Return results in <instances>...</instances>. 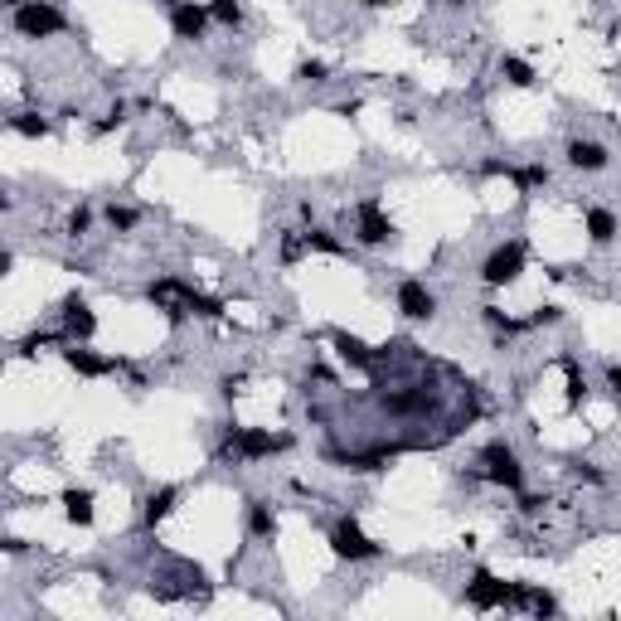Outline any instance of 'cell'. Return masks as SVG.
Masks as SVG:
<instances>
[{
	"label": "cell",
	"mask_w": 621,
	"mask_h": 621,
	"mask_svg": "<svg viewBox=\"0 0 621 621\" xmlns=\"http://www.w3.org/2000/svg\"><path fill=\"white\" fill-rule=\"evenodd\" d=\"M530 612L534 617H558V602L548 593H530Z\"/></svg>",
	"instance_id": "cell-31"
},
{
	"label": "cell",
	"mask_w": 621,
	"mask_h": 621,
	"mask_svg": "<svg viewBox=\"0 0 621 621\" xmlns=\"http://www.w3.org/2000/svg\"><path fill=\"white\" fill-rule=\"evenodd\" d=\"M209 5H194V0H170V29L175 39H204L209 29Z\"/></svg>",
	"instance_id": "cell-9"
},
{
	"label": "cell",
	"mask_w": 621,
	"mask_h": 621,
	"mask_svg": "<svg viewBox=\"0 0 621 621\" xmlns=\"http://www.w3.org/2000/svg\"><path fill=\"white\" fill-rule=\"evenodd\" d=\"M583 224H587V238H593L597 248L617 238V214H612V209H587V219H583Z\"/></svg>",
	"instance_id": "cell-17"
},
{
	"label": "cell",
	"mask_w": 621,
	"mask_h": 621,
	"mask_svg": "<svg viewBox=\"0 0 621 621\" xmlns=\"http://www.w3.org/2000/svg\"><path fill=\"white\" fill-rule=\"evenodd\" d=\"M544 505H548V500H544V495H524V500H520V510H524V515H539V510H544Z\"/></svg>",
	"instance_id": "cell-34"
},
{
	"label": "cell",
	"mask_w": 621,
	"mask_h": 621,
	"mask_svg": "<svg viewBox=\"0 0 621 621\" xmlns=\"http://www.w3.org/2000/svg\"><path fill=\"white\" fill-rule=\"evenodd\" d=\"M524 263H530V248H524V238H510V243L491 248V257L481 263V282H485V287H510V282H520Z\"/></svg>",
	"instance_id": "cell-4"
},
{
	"label": "cell",
	"mask_w": 621,
	"mask_h": 621,
	"mask_svg": "<svg viewBox=\"0 0 621 621\" xmlns=\"http://www.w3.org/2000/svg\"><path fill=\"white\" fill-rule=\"evenodd\" d=\"M248 534H253V539H272L277 534V515H272L267 500H248Z\"/></svg>",
	"instance_id": "cell-15"
},
{
	"label": "cell",
	"mask_w": 621,
	"mask_h": 621,
	"mask_svg": "<svg viewBox=\"0 0 621 621\" xmlns=\"http://www.w3.org/2000/svg\"><path fill=\"white\" fill-rule=\"evenodd\" d=\"M107 224H112L117 233H131V229L141 224V214H137V209H127V204H107Z\"/></svg>",
	"instance_id": "cell-26"
},
{
	"label": "cell",
	"mask_w": 621,
	"mask_h": 621,
	"mask_svg": "<svg viewBox=\"0 0 621 621\" xmlns=\"http://www.w3.org/2000/svg\"><path fill=\"white\" fill-rule=\"evenodd\" d=\"M122 122H127V102H117V107H112V112H107V117H102V122H98V137H107V131H117V127H122Z\"/></svg>",
	"instance_id": "cell-30"
},
{
	"label": "cell",
	"mask_w": 621,
	"mask_h": 621,
	"mask_svg": "<svg viewBox=\"0 0 621 621\" xmlns=\"http://www.w3.org/2000/svg\"><path fill=\"white\" fill-rule=\"evenodd\" d=\"M64 515L68 524H92V491H64Z\"/></svg>",
	"instance_id": "cell-18"
},
{
	"label": "cell",
	"mask_w": 621,
	"mask_h": 621,
	"mask_svg": "<svg viewBox=\"0 0 621 621\" xmlns=\"http://www.w3.org/2000/svg\"><path fill=\"white\" fill-rule=\"evenodd\" d=\"M355 238L365 248H379V243H389V238H393V219L384 214V204H379V200H359L355 204Z\"/></svg>",
	"instance_id": "cell-8"
},
{
	"label": "cell",
	"mask_w": 621,
	"mask_h": 621,
	"mask_svg": "<svg viewBox=\"0 0 621 621\" xmlns=\"http://www.w3.org/2000/svg\"><path fill=\"white\" fill-rule=\"evenodd\" d=\"M146 296H151L155 310H165V320H175V326H180L185 316H204V320L224 316V302H219V296L194 292L190 282H180V277H161V282H151Z\"/></svg>",
	"instance_id": "cell-1"
},
{
	"label": "cell",
	"mask_w": 621,
	"mask_h": 621,
	"mask_svg": "<svg viewBox=\"0 0 621 621\" xmlns=\"http://www.w3.org/2000/svg\"><path fill=\"white\" fill-rule=\"evenodd\" d=\"M209 15L219 20V25H229V29L243 25V5H238V0H209Z\"/></svg>",
	"instance_id": "cell-23"
},
{
	"label": "cell",
	"mask_w": 621,
	"mask_h": 621,
	"mask_svg": "<svg viewBox=\"0 0 621 621\" xmlns=\"http://www.w3.org/2000/svg\"><path fill=\"white\" fill-rule=\"evenodd\" d=\"M10 127H15L20 137H49V122L39 117V112H20V117H10Z\"/></svg>",
	"instance_id": "cell-25"
},
{
	"label": "cell",
	"mask_w": 621,
	"mask_h": 621,
	"mask_svg": "<svg viewBox=\"0 0 621 621\" xmlns=\"http://www.w3.org/2000/svg\"><path fill=\"white\" fill-rule=\"evenodd\" d=\"M296 78H302V83H326L330 68L320 64V59H306V64H296Z\"/></svg>",
	"instance_id": "cell-27"
},
{
	"label": "cell",
	"mask_w": 621,
	"mask_h": 621,
	"mask_svg": "<svg viewBox=\"0 0 621 621\" xmlns=\"http://www.w3.org/2000/svg\"><path fill=\"white\" fill-rule=\"evenodd\" d=\"M607 384H612V393H621V365H607Z\"/></svg>",
	"instance_id": "cell-35"
},
{
	"label": "cell",
	"mask_w": 621,
	"mask_h": 621,
	"mask_svg": "<svg viewBox=\"0 0 621 621\" xmlns=\"http://www.w3.org/2000/svg\"><path fill=\"white\" fill-rule=\"evenodd\" d=\"M500 78H505V83H515V88H534V68L524 64V59H515V54H505V59H500Z\"/></svg>",
	"instance_id": "cell-19"
},
{
	"label": "cell",
	"mask_w": 621,
	"mask_h": 621,
	"mask_svg": "<svg viewBox=\"0 0 621 621\" xmlns=\"http://www.w3.org/2000/svg\"><path fill=\"white\" fill-rule=\"evenodd\" d=\"M88 229H92V209H88V204H78V209L68 214V233L78 238V233H88Z\"/></svg>",
	"instance_id": "cell-29"
},
{
	"label": "cell",
	"mask_w": 621,
	"mask_h": 621,
	"mask_svg": "<svg viewBox=\"0 0 621 621\" xmlns=\"http://www.w3.org/2000/svg\"><path fill=\"white\" fill-rule=\"evenodd\" d=\"M481 316H485V326H491L495 335H520V330H530V320H515V316H505V310H495V306H481Z\"/></svg>",
	"instance_id": "cell-20"
},
{
	"label": "cell",
	"mask_w": 621,
	"mask_h": 621,
	"mask_svg": "<svg viewBox=\"0 0 621 621\" xmlns=\"http://www.w3.org/2000/svg\"><path fill=\"white\" fill-rule=\"evenodd\" d=\"M306 253V233H287L282 238V263H296Z\"/></svg>",
	"instance_id": "cell-28"
},
{
	"label": "cell",
	"mask_w": 621,
	"mask_h": 621,
	"mask_svg": "<svg viewBox=\"0 0 621 621\" xmlns=\"http://www.w3.org/2000/svg\"><path fill=\"white\" fill-rule=\"evenodd\" d=\"M447 5H466V0H447Z\"/></svg>",
	"instance_id": "cell-37"
},
{
	"label": "cell",
	"mask_w": 621,
	"mask_h": 621,
	"mask_svg": "<svg viewBox=\"0 0 621 621\" xmlns=\"http://www.w3.org/2000/svg\"><path fill=\"white\" fill-rule=\"evenodd\" d=\"M64 365L74 369V374H83V379H107V374H117V369H127V359H112V355H92V350L74 345V350H64Z\"/></svg>",
	"instance_id": "cell-10"
},
{
	"label": "cell",
	"mask_w": 621,
	"mask_h": 621,
	"mask_svg": "<svg viewBox=\"0 0 621 621\" xmlns=\"http://www.w3.org/2000/svg\"><path fill=\"white\" fill-rule=\"evenodd\" d=\"M365 5H398V0H365Z\"/></svg>",
	"instance_id": "cell-36"
},
{
	"label": "cell",
	"mask_w": 621,
	"mask_h": 621,
	"mask_svg": "<svg viewBox=\"0 0 621 621\" xmlns=\"http://www.w3.org/2000/svg\"><path fill=\"white\" fill-rule=\"evenodd\" d=\"M563 379H568V403H573V408H578V403H583V393H587V384H583V369H578V359H563Z\"/></svg>",
	"instance_id": "cell-24"
},
{
	"label": "cell",
	"mask_w": 621,
	"mask_h": 621,
	"mask_svg": "<svg viewBox=\"0 0 621 621\" xmlns=\"http://www.w3.org/2000/svg\"><path fill=\"white\" fill-rule=\"evenodd\" d=\"M330 548H335L340 558H350V563H369V558L384 554V548L359 530V520H340L335 530H330Z\"/></svg>",
	"instance_id": "cell-6"
},
{
	"label": "cell",
	"mask_w": 621,
	"mask_h": 621,
	"mask_svg": "<svg viewBox=\"0 0 621 621\" xmlns=\"http://www.w3.org/2000/svg\"><path fill=\"white\" fill-rule=\"evenodd\" d=\"M306 248H316V253H330V257L345 253V243H340L330 229H306Z\"/></svg>",
	"instance_id": "cell-22"
},
{
	"label": "cell",
	"mask_w": 621,
	"mask_h": 621,
	"mask_svg": "<svg viewBox=\"0 0 621 621\" xmlns=\"http://www.w3.org/2000/svg\"><path fill=\"white\" fill-rule=\"evenodd\" d=\"M92 330H98V316H92L88 302H78V296H68L64 302V340H92Z\"/></svg>",
	"instance_id": "cell-13"
},
{
	"label": "cell",
	"mask_w": 621,
	"mask_h": 621,
	"mask_svg": "<svg viewBox=\"0 0 621 621\" xmlns=\"http://www.w3.org/2000/svg\"><path fill=\"white\" fill-rule=\"evenodd\" d=\"M607 146L602 141H568V165L573 170H607Z\"/></svg>",
	"instance_id": "cell-14"
},
{
	"label": "cell",
	"mask_w": 621,
	"mask_h": 621,
	"mask_svg": "<svg viewBox=\"0 0 621 621\" xmlns=\"http://www.w3.org/2000/svg\"><path fill=\"white\" fill-rule=\"evenodd\" d=\"M10 25H15L20 39H54V35L68 29V20H64V10L49 5V0H25V5L10 10Z\"/></svg>",
	"instance_id": "cell-3"
},
{
	"label": "cell",
	"mask_w": 621,
	"mask_h": 621,
	"mask_svg": "<svg viewBox=\"0 0 621 621\" xmlns=\"http://www.w3.org/2000/svg\"><path fill=\"white\" fill-rule=\"evenodd\" d=\"M558 320H563V306H539L530 316V326H558Z\"/></svg>",
	"instance_id": "cell-32"
},
{
	"label": "cell",
	"mask_w": 621,
	"mask_h": 621,
	"mask_svg": "<svg viewBox=\"0 0 621 621\" xmlns=\"http://www.w3.org/2000/svg\"><path fill=\"white\" fill-rule=\"evenodd\" d=\"M510 587L515 583H500L495 573L476 568V573L466 578V602H471L476 612H495V607H510Z\"/></svg>",
	"instance_id": "cell-7"
},
{
	"label": "cell",
	"mask_w": 621,
	"mask_h": 621,
	"mask_svg": "<svg viewBox=\"0 0 621 621\" xmlns=\"http://www.w3.org/2000/svg\"><path fill=\"white\" fill-rule=\"evenodd\" d=\"M224 452H233V457H243V461H263V457H272V452H292V432L238 428V422H229V428H224Z\"/></svg>",
	"instance_id": "cell-2"
},
{
	"label": "cell",
	"mask_w": 621,
	"mask_h": 621,
	"mask_svg": "<svg viewBox=\"0 0 621 621\" xmlns=\"http://www.w3.org/2000/svg\"><path fill=\"white\" fill-rule=\"evenodd\" d=\"M398 310H403L408 320H432V310H437V296L428 292V282L408 277V282H398Z\"/></svg>",
	"instance_id": "cell-11"
},
{
	"label": "cell",
	"mask_w": 621,
	"mask_h": 621,
	"mask_svg": "<svg viewBox=\"0 0 621 621\" xmlns=\"http://www.w3.org/2000/svg\"><path fill=\"white\" fill-rule=\"evenodd\" d=\"M481 466H485V481L491 485H500V491H520L524 485V466H520V457H515L505 442H485L481 447Z\"/></svg>",
	"instance_id": "cell-5"
},
{
	"label": "cell",
	"mask_w": 621,
	"mask_h": 621,
	"mask_svg": "<svg viewBox=\"0 0 621 621\" xmlns=\"http://www.w3.org/2000/svg\"><path fill=\"white\" fill-rule=\"evenodd\" d=\"M330 345H335V355L345 359V365H355V369H374L379 365L374 350H369L359 335H350V330H330Z\"/></svg>",
	"instance_id": "cell-12"
},
{
	"label": "cell",
	"mask_w": 621,
	"mask_h": 621,
	"mask_svg": "<svg viewBox=\"0 0 621 621\" xmlns=\"http://www.w3.org/2000/svg\"><path fill=\"white\" fill-rule=\"evenodd\" d=\"M510 180L520 185V190H544V185H548V165H520V170H510Z\"/></svg>",
	"instance_id": "cell-21"
},
{
	"label": "cell",
	"mask_w": 621,
	"mask_h": 621,
	"mask_svg": "<svg viewBox=\"0 0 621 621\" xmlns=\"http://www.w3.org/2000/svg\"><path fill=\"white\" fill-rule=\"evenodd\" d=\"M573 476H578V481H587V485H602V471L587 466V461H573Z\"/></svg>",
	"instance_id": "cell-33"
},
{
	"label": "cell",
	"mask_w": 621,
	"mask_h": 621,
	"mask_svg": "<svg viewBox=\"0 0 621 621\" xmlns=\"http://www.w3.org/2000/svg\"><path fill=\"white\" fill-rule=\"evenodd\" d=\"M175 500H180V491H175V485H161V491H155L151 500H146V510H141V520H146L151 530H155V524H161L165 515L175 510Z\"/></svg>",
	"instance_id": "cell-16"
}]
</instances>
